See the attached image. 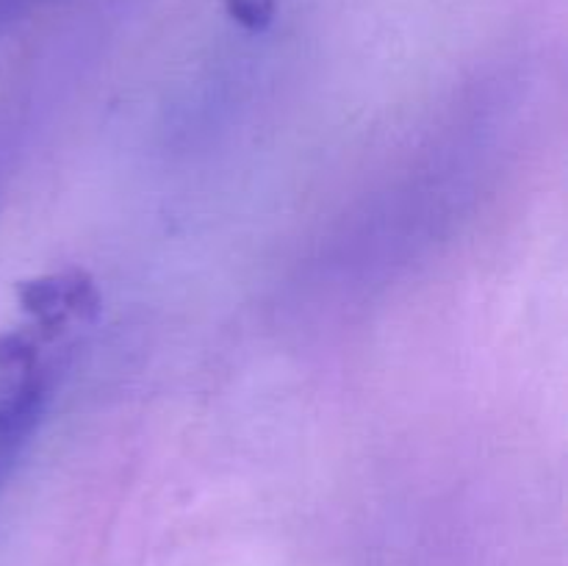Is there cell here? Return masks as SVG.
<instances>
[{"mask_svg":"<svg viewBox=\"0 0 568 566\" xmlns=\"http://www.w3.org/2000/svg\"><path fill=\"white\" fill-rule=\"evenodd\" d=\"M231 9L242 22L258 26V20L272 11V0H231Z\"/></svg>","mask_w":568,"mask_h":566,"instance_id":"obj_1","label":"cell"}]
</instances>
